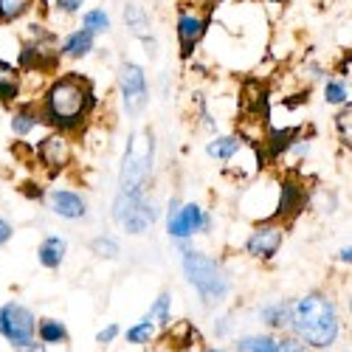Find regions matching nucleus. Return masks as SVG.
Listing matches in <instances>:
<instances>
[{
	"mask_svg": "<svg viewBox=\"0 0 352 352\" xmlns=\"http://www.w3.org/2000/svg\"><path fill=\"white\" fill-rule=\"evenodd\" d=\"M23 91V74L9 60H0V102H14Z\"/></svg>",
	"mask_w": 352,
	"mask_h": 352,
	"instance_id": "obj_15",
	"label": "nucleus"
},
{
	"mask_svg": "<svg viewBox=\"0 0 352 352\" xmlns=\"http://www.w3.org/2000/svg\"><path fill=\"white\" fill-rule=\"evenodd\" d=\"M82 28H85V32H91L94 37H96V34H107V32H110V17H107V12H104V9H91V12L82 17Z\"/></svg>",
	"mask_w": 352,
	"mask_h": 352,
	"instance_id": "obj_23",
	"label": "nucleus"
},
{
	"mask_svg": "<svg viewBox=\"0 0 352 352\" xmlns=\"http://www.w3.org/2000/svg\"><path fill=\"white\" fill-rule=\"evenodd\" d=\"M184 274L189 285L200 293V302L206 307H214L228 296V276L223 274V268L212 256L189 251L186 245H184Z\"/></svg>",
	"mask_w": 352,
	"mask_h": 352,
	"instance_id": "obj_3",
	"label": "nucleus"
},
{
	"mask_svg": "<svg viewBox=\"0 0 352 352\" xmlns=\"http://www.w3.org/2000/svg\"><path fill=\"white\" fill-rule=\"evenodd\" d=\"M212 23V9L209 6H197V3H186L178 12V43H181V56H189L197 43L206 37Z\"/></svg>",
	"mask_w": 352,
	"mask_h": 352,
	"instance_id": "obj_6",
	"label": "nucleus"
},
{
	"mask_svg": "<svg viewBox=\"0 0 352 352\" xmlns=\"http://www.w3.org/2000/svg\"><path fill=\"white\" fill-rule=\"evenodd\" d=\"M17 352H45V346H40V344H34V341H32L28 346H20Z\"/></svg>",
	"mask_w": 352,
	"mask_h": 352,
	"instance_id": "obj_35",
	"label": "nucleus"
},
{
	"mask_svg": "<svg viewBox=\"0 0 352 352\" xmlns=\"http://www.w3.org/2000/svg\"><path fill=\"white\" fill-rule=\"evenodd\" d=\"M91 245H94V251H96L99 256H104V259H116V256H119V245H116V240H110V237H96Z\"/></svg>",
	"mask_w": 352,
	"mask_h": 352,
	"instance_id": "obj_28",
	"label": "nucleus"
},
{
	"mask_svg": "<svg viewBox=\"0 0 352 352\" xmlns=\"http://www.w3.org/2000/svg\"><path fill=\"white\" fill-rule=\"evenodd\" d=\"M65 251H68V245H65L63 237H45V240L40 243V248H37V259H40V265H43V268L56 271V268L63 265Z\"/></svg>",
	"mask_w": 352,
	"mask_h": 352,
	"instance_id": "obj_16",
	"label": "nucleus"
},
{
	"mask_svg": "<svg viewBox=\"0 0 352 352\" xmlns=\"http://www.w3.org/2000/svg\"><path fill=\"white\" fill-rule=\"evenodd\" d=\"M305 209V192L302 186H296L293 181H285L282 184V192H279V206H276V217H296L299 212Z\"/></svg>",
	"mask_w": 352,
	"mask_h": 352,
	"instance_id": "obj_14",
	"label": "nucleus"
},
{
	"mask_svg": "<svg viewBox=\"0 0 352 352\" xmlns=\"http://www.w3.org/2000/svg\"><path fill=\"white\" fill-rule=\"evenodd\" d=\"M324 99L330 104H346L349 102V82L346 79H336L324 85Z\"/></svg>",
	"mask_w": 352,
	"mask_h": 352,
	"instance_id": "obj_26",
	"label": "nucleus"
},
{
	"mask_svg": "<svg viewBox=\"0 0 352 352\" xmlns=\"http://www.w3.org/2000/svg\"><path fill=\"white\" fill-rule=\"evenodd\" d=\"M37 122H40V116H37L32 107H20V110L14 113V119H12V130H14L17 135H28V133L37 127Z\"/></svg>",
	"mask_w": 352,
	"mask_h": 352,
	"instance_id": "obj_25",
	"label": "nucleus"
},
{
	"mask_svg": "<svg viewBox=\"0 0 352 352\" xmlns=\"http://www.w3.org/2000/svg\"><path fill=\"white\" fill-rule=\"evenodd\" d=\"M237 352H279V341L271 336H248L237 344Z\"/></svg>",
	"mask_w": 352,
	"mask_h": 352,
	"instance_id": "obj_22",
	"label": "nucleus"
},
{
	"mask_svg": "<svg viewBox=\"0 0 352 352\" xmlns=\"http://www.w3.org/2000/svg\"><path fill=\"white\" fill-rule=\"evenodd\" d=\"M153 166V138L146 130H138L127 141V153L122 161V178H119V195L133 197L144 192V184L150 178Z\"/></svg>",
	"mask_w": 352,
	"mask_h": 352,
	"instance_id": "obj_4",
	"label": "nucleus"
},
{
	"mask_svg": "<svg viewBox=\"0 0 352 352\" xmlns=\"http://www.w3.org/2000/svg\"><path fill=\"white\" fill-rule=\"evenodd\" d=\"M279 245H282V228H276V226H262V228H256L251 237H248L245 251H248L251 256H256V259H271V256L279 251Z\"/></svg>",
	"mask_w": 352,
	"mask_h": 352,
	"instance_id": "obj_13",
	"label": "nucleus"
},
{
	"mask_svg": "<svg viewBox=\"0 0 352 352\" xmlns=\"http://www.w3.org/2000/svg\"><path fill=\"white\" fill-rule=\"evenodd\" d=\"M338 256H341V262H349V259H352V251H349V245H346V248H341V254H338Z\"/></svg>",
	"mask_w": 352,
	"mask_h": 352,
	"instance_id": "obj_36",
	"label": "nucleus"
},
{
	"mask_svg": "<svg viewBox=\"0 0 352 352\" xmlns=\"http://www.w3.org/2000/svg\"><path fill=\"white\" fill-rule=\"evenodd\" d=\"M237 150H240V138L237 135H220L206 146V153L212 158H217V161H231L234 155H237Z\"/></svg>",
	"mask_w": 352,
	"mask_h": 352,
	"instance_id": "obj_19",
	"label": "nucleus"
},
{
	"mask_svg": "<svg viewBox=\"0 0 352 352\" xmlns=\"http://www.w3.org/2000/svg\"><path fill=\"white\" fill-rule=\"evenodd\" d=\"M212 228V214L203 212L197 203H184V206H172L166 231L172 234L175 240H189L200 231H209Z\"/></svg>",
	"mask_w": 352,
	"mask_h": 352,
	"instance_id": "obj_8",
	"label": "nucleus"
},
{
	"mask_svg": "<svg viewBox=\"0 0 352 352\" xmlns=\"http://www.w3.org/2000/svg\"><path fill=\"white\" fill-rule=\"evenodd\" d=\"M48 209H51L54 214L65 217V220H79V217H85V212H87V203H85L82 195H76V192H71V189H54V192L48 195Z\"/></svg>",
	"mask_w": 352,
	"mask_h": 352,
	"instance_id": "obj_12",
	"label": "nucleus"
},
{
	"mask_svg": "<svg viewBox=\"0 0 352 352\" xmlns=\"http://www.w3.org/2000/svg\"><path fill=\"white\" fill-rule=\"evenodd\" d=\"M94 34L91 32H85V28H79V32H74V34H68L65 37V43L60 45V54H65V56H71V60H82V56H87L94 51Z\"/></svg>",
	"mask_w": 352,
	"mask_h": 352,
	"instance_id": "obj_17",
	"label": "nucleus"
},
{
	"mask_svg": "<svg viewBox=\"0 0 352 352\" xmlns=\"http://www.w3.org/2000/svg\"><path fill=\"white\" fill-rule=\"evenodd\" d=\"M262 321H265L268 327H274V330L287 327V321H290V307L282 305V302H274V305H268L265 310H262Z\"/></svg>",
	"mask_w": 352,
	"mask_h": 352,
	"instance_id": "obj_24",
	"label": "nucleus"
},
{
	"mask_svg": "<svg viewBox=\"0 0 352 352\" xmlns=\"http://www.w3.org/2000/svg\"><path fill=\"white\" fill-rule=\"evenodd\" d=\"M113 217L124 226L127 234H144L150 228L158 217L153 203H146L141 195H133V197H116V209H113Z\"/></svg>",
	"mask_w": 352,
	"mask_h": 352,
	"instance_id": "obj_7",
	"label": "nucleus"
},
{
	"mask_svg": "<svg viewBox=\"0 0 352 352\" xmlns=\"http://www.w3.org/2000/svg\"><path fill=\"white\" fill-rule=\"evenodd\" d=\"M206 352H220V349H206Z\"/></svg>",
	"mask_w": 352,
	"mask_h": 352,
	"instance_id": "obj_37",
	"label": "nucleus"
},
{
	"mask_svg": "<svg viewBox=\"0 0 352 352\" xmlns=\"http://www.w3.org/2000/svg\"><path fill=\"white\" fill-rule=\"evenodd\" d=\"M122 102L127 116H133V119L146 107V76L144 68H138L135 63L122 65Z\"/></svg>",
	"mask_w": 352,
	"mask_h": 352,
	"instance_id": "obj_9",
	"label": "nucleus"
},
{
	"mask_svg": "<svg viewBox=\"0 0 352 352\" xmlns=\"http://www.w3.org/2000/svg\"><path fill=\"white\" fill-rule=\"evenodd\" d=\"M12 234H14L12 223H9V220H3V217H0V245H3V243H9V240H12Z\"/></svg>",
	"mask_w": 352,
	"mask_h": 352,
	"instance_id": "obj_33",
	"label": "nucleus"
},
{
	"mask_svg": "<svg viewBox=\"0 0 352 352\" xmlns=\"http://www.w3.org/2000/svg\"><path fill=\"white\" fill-rule=\"evenodd\" d=\"M169 305H172V296L169 293H161V296L155 299V305H153V310H150V318L153 321H166L169 318Z\"/></svg>",
	"mask_w": 352,
	"mask_h": 352,
	"instance_id": "obj_29",
	"label": "nucleus"
},
{
	"mask_svg": "<svg viewBox=\"0 0 352 352\" xmlns=\"http://www.w3.org/2000/svg\"><path fill=\"white\" fill-rule=\"evenodd\" d=\"M37 158L51 169V172H60L63 166L71 164V144L63 133H51L37 144Z\"/></svg>",
	"mask_w": 352,
	"mask_h": 352,
	"instance_id": "obj_11",
	"label": "nucleus"
},
{
	"mask_svg": "<svg viewBox=\"0 0 352 352\" xmlns=\"http://www.w3.org/2000/svg\"><path fill=\"white\" fill-rule=\"evenodd\" d=\"M116 336H119V327H116V324H110V327H104V330L99 333V344H110Z\"/></svg>",
	"mask_w": 352,
	"mask_h": 352,
	"instance_id": "obj_34",
	"label": "nucleus"
},
{
	"mask_svg": "<svg viewBox=\"0 0 352 352\" xmlns=\"http://www.w3.org/2000/svg\"><path fill=\"white\" fill-rule=\"evenodd\" d=\"M20 65L23 71H51L56 65V43L54 37L43 34V40L25 43L20 51Z\"/></svg>",
	"mask_w": 352,
	"mask_h": 352,
	"instance_id": "obj_10",
	"label": "nucleus"
},
{
	"mask_svg": "<svg viewBox=\"0 0 352 352\" xmlns=\"http://www.w3.org/2000/svg\"><path fill=\"white\" fill-rule=\"evenodd\" d=\"M279 352H310V349L299 338H285V341H279Z\"/></svg>",
	"mask_w": 352,
	"mask_h": 352,
	"instance_id": "obj_32",
	"label": "nucleus"
},
{
	"mask_svg": "<svg viewBox=\"0 0 352 352\" xmlns=\"http://www.w3.org/2000/svg\"><path fill=\"white\" fill-rule=\"evenodd\" d=\"M34 6V0H0V23H14L23 14H28V9Z\"/></svg>",
	"mask_w": 352,
	"mask_h": 352,
	"instance_id": "obj_21",
	"label": "nucleus"
},
{
	"mask_svg": "<svg viewBox=\"0 0 352 352\" xmlns=\"http://www.w3.org/2000/svg\"><path fill=\"white\" fill-rule=\"evenodd\" d=\"M82 3H85V0H54V6L60 9L63 14H76L82 9Z\"/></svg>",
	"mask_w": 352,
	"mask_h": 352,
	"instance_id": "obj_31",
	"label": "nucleus"
},
{
	"mask_svg": "<svg viewBox=\"0 0 352 352\" xmlns=\"http://www.w3.org/2000/svg\"><path fill=\"white\" fill-rule=\"evenodd\" d=\"M336 124H338V135L349 144V102H346V110H341L336 116Z\"/></svg>",
	"mask_w": 352,
	"mask_h": 352,
	"instance_id": "obj_30",
	"label": "nucleus"
},
{
	"mask_svg": "<svg viewBox=\"0 0 352 352\" xmlns=\"http://www.w3.org/2000/svg\"><path fill=\"white\" fill-rule=\"evenodd\" d=\"M37 338L43 344H65L68 341V330L63 321H56V318H43L40 324H37Z\"/></svg>",
	"mask_w": 352,
	"mask_h": 352,
	"instance_id": "obj_18",
	"label": "nucleus"
},
{
	"mask_svg": "<svg viewBox=\"0 0 352 352\" xmlns=\"http://www.w3.org/2000/svg\"><path fill=\"white\" fill-rule=\"evenodd\" d=\"M0 336H3L14 349L28 346L37 338V316L17 302L3 305L0 307Z\"/></svg>",
	"mask_w": 352,
	"mask_h": 352,
	"instance_id": "obj_5",
	"label": "nucleus"
},
{
	"mask_svg": "<svg viewBox=\"0 0 352 352\" xmlns=\"http://www.w3.org/2000/svg\"><path fill=\"white\" fill-rule=\"evenodd\" d=\"M287 324L293 327L302 344L324 349L338 338V310L324 293H307L305 299H299L290 307Z\"/></svg>",
	"mask_w": 352,
	"mask_h": 352,
	"instance_id": "obj_2",
	"label": "nucleus"
},
{
	"mask_svg": "<svg viewBox=\"0 0 352 352\" xmlns=\"http://www.w3.org/2000/svg\"><path fill=\"white\" fill-rule=\"evenodd\" d=\"M150 338H153V318H144V321H138V324H133L127 330V341L130 344H146Z\"/></svg>",
	"mask_w": 352,
	"mask_h": 352,
	"instance_id": "obj_27",
	"label": "nucleus"
},
{
	"mask_svg": "<svg viewBox=\"0 0 352 352\" xmlns=\"http://www.w3.org/2000/svg\"><path fill=\"white\" fill-rule=\"evenodd\" d=\"M124 20H127V25H130V32L133 34H138L141 40L150 34V17H146V12L141 9V6H135V3H130L127 6V12H124Z\"/></svg>",
	"mask_w": 352,
	"mask_h": 352,
	"instance_id": "obj_20",
	"label": "nucleus"
},
{
	"mask_svg": "<svg viewBox=\"0 0 352 352\" xmlns=\"http://www.w3.org/2000/svg\"><path fill=\"white\" fill-rule=\"evenodd\" d=\"M94 104H96L94 85L79 74H65L48 85L43 99V113H45V122H51L54 127L74 130L91 116Z\"/></svg>",
	"mask_w": 352,
	"mask_h": 352,
	"instance_id": "obj_1",
	"label": "nucleus"
}]
</instances>
